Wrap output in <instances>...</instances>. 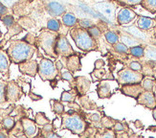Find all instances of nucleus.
Wrapping results in <instances>:
<instances>
[{
	"instance_id": "13",
	"label": "nucleus",
	"mask_w": 156,
	"mask_h": 138,
	"mask_svg": "<svg viewBox=\"0 0 156 138\" xmlns=\"http://www.w3.org/2000/svg\"><path fill=\"white\" fill-rule=\"evenodd\" d=\"M137 105L143 106L148 109L156 107V98L152 90H144L136 99Z\"/></svg>"
},
{
	"instance_id": "6",
	"label": "nucleus",
	"mask_w": 156,
	"mask_h": 138,
	"mask_svg": "<svg viewBox=\"0 0 156 138\" xmlns=\"http://www.w3.org/2000/svg\"><path fill=\"white\" fill-rule=\"evenodd\" d=\"M37 74L43 82L57 81V77L59 76V72L55 64V63L50 60L42 58L38 63V71Z\"/></svg>"
},
{
	"instance_id": "19",
	"label": "nucleus",
	"mask_w": 156,
	"mask_h": 138,
	"mask_svg": "<svg viewBox=\"0 0 156 138\" xmlns=\"http://www.w3.org/2000/svg\"><path fill=\"white\" fill-rule=\"evenodd\" d=\"M135 25L142 31H151L156 27V19L144 16H138Z\"/></svg>"
},
{
	"instance_id": "38",
	"label": "nucleus",
	"mask_w": 156,
	"mask_h": 138,
	"mask_svg": "<svg viewBox=\"0 0 156 138\" xmlns=\"http://www.w3.org/2000/svg\"><path fill=\"white\" fill-rule=\"evenodd\" d=\"M7 84H8V82H6L4 80H0V107H3L8 103L6 97Z\"/></svg>"
},
{
	"instance_id": "26",
	"label": "nucleus",
	"mask_w": 156,
	"mask_h": 138,
	"mask_svg": "<svg viewBox=\"0 0 156 138\" xmlns=\"http://www.w3.org/2000/svg\"><path fill=\"white\" fill-rule=\"evenodd\" d=\"M11 64V59L7 51L0 49V73L8 75Z\"/></svg>"
},
{
	"instance_id": "54",
	"label": "nucleus",
	"mask_w": 156,
	"mask_h": 138,
	"mask_svg": "<svg viewBox=\"0 0 156 138\" xmlns=\"http://www.w3.org/2000/svg\"><path fill=\"white\" fill-rule=\"evenodd\" d=\"M152 116H153V119L156 121V107L152 109Z\"/></svg>"
},
{
	"instance_id": "4",
	"label": "nucleus",
	"mask_w": 156,
	"mask_h": 138,
	"mask_svg": "<svg viewBox=\"0 0 156 138\" xmlns=\"http://www.w3.org/2000/svg\"><path fill=\"white\" fill-rule=\"evenodd\" d=\"M93 10L97 12L99 16L103 18L104 21L107 24L112 25V27H116V11L119 7L118 3L115 0H105L95 3L93 6Z\"/></svg>"
},
{
	"instance_id": "7",
	"label": "nucleus",
	"mask_w": 156,
	"mask_h": 138,
	"mask_svg": "<svg viewBox=\"0 0 156 138\" xmlns=\"http://www.w3.org/2000/svg\"><path fill=\"white\" fill-rule=\"evenodd\" d=\"M145 75L141 72L132 70V69L125 67L121 69L117 73V82L119 85H129V84H136V82H141L144 79Z\"/></svg>"
},
{
	"instance_id": "11",
	"label": "nucleus",
	"mask_w": 156,
	"mask_h": 138,
	"mask_svg": "<svg viewBox=\"0 0 156 138\" xmlns=\"http://www.w3.org/2000/svg\"><path fill=\"white\" fill-rule=\"evenodd\" d=\"M0 20L2 21V23L4 24V26L8 29V34H7V38H12V36H16V34L21 33L23 31V28L20 26L18 23L16 22L15 17L12 15V13H9V15H6L4 16L0 17Z\"/></svg>"
},
{
	"instance_id": "49",
	"label": "nucleus",
	"mask_w": 156,
	"mask_h": 138,
	"mask_svg": "<svg viewBox=\"0 0 156 138\" xmlns=\"http://www.w3.org/2000/svg\"><path fill=\"white\" fill-rule=\"evenodd\" d=\"M19 0H0V3L4 4L5 6H7L8 8H12Z\"/></svg>"
},
{
	"instance_id": "47",
	"label": "nucleus",
	"mask_w": 156,
	"mask_h": 138,
	"mask_svg": "<svg viewBox=\"0 0 156 138\" xmlns=\"http://www.w3.org/2000/svg\"><path fill=\"white\" fill-rule=\"evenodd\" d=\"M12 110V107H9V108H1L0 107V125H1V123L3 121V119L7 115L11 114V111Z\"/></svg>"
},
{
	"instance_id": "17",
	"label": "nucleus",
	"mask_w": 156,
	"mask_h": 138,
	"mask_svg": "<svg viewBox=\"0 0 156 138\" xmlns=\"http://www.w3.org/2000/svg\"><path fill=\"white\" fill-rule=\"evenodd\" d=\"M115 30H116L119 34V38H120V41H122L123 43H125L126 46L128 47H133V46H137V45H144L145 43L142 42L141 40H139L138 38H136L135 37H133L132 34H128L126 31L121 30L120 28H118V26L115 27Z\"/></svg>"
},
{
	"instance_id": "35",
	"label": "nucleus",
	"mask_w": 156,
	"mask_h": 138,
	"mask_svg": "<svg viewBox=\"0 0 156 138\" xmlns=\"http://www.w3.org/2000/svg\"><path fill=\"white\" fill-rule=\"evenodd\" d=\"M16 123L15 118H13L12 116H11V114H9L3 119L1 125H2V127H3V129L5 130H7V132H11V130L13 129V127L16 126Z\"/></svg>"
},
{
	"instance_id": "51",
	"label": "nucleus",
	"mask_w": 156,
	"mask_h": 138,
	"mask_svg": "<svg viewBox=\"0 0 156 138\" xmlns=\"http://www.w3.org/2000/svg\"><path fill=\"white\" fill-rule=\"evenodd\" d=\"M105 60H101V59H99V60H97L96 61H95L94 66H95V69H100V68L105 67Z\"/></svg>"
},
{
	"instance_id": "45",
	"label": "nucleus",
	"mask_w": 156,
	"mask_h": 138,
	"mask_svg": "<svg viewBox=\"0 0 156 138\" xmlns=\"http://www.w3.org/2000/svg\"><path fill=\"white\" fill-rule=\"evenodd\" d=\"M112 129L116 133H122V132H127V127H126V125L125 123L116 120V121H115V124H114Z\"/></svg>"
},
{
	"instance_id": "10",
	"label": "nucleus",
	"mask_w": 156,
	"mask_h": 138,
	"mask_svg": "<svg viewBox=\"0 0 156 138\" xmlns=\"http://www.w3.org/2000/svg\"><path fill=\"white\" fill-rule=\"evenodd\" d=\"M23 95V89L21 88L19 84H17L15 81H10L7 84V89H6V97L7 101L9 103H15Z\"/></svg>"
},
{
	"instance_id": "3",
	"label": "nucleus",
	"mask_w": 156,
	"mask_h": 138,
	"mask_svg": "<svg viewBox=\"0 0 156 138\" xmlns=\"http://www.w3.org/2000/svg\"><path fill=\"white\" fill-rule=\"evenodd\" d=\"M69 34L76 46L83 52L89 53L99 50L98 41L91 36L87 29L80 28L79 26L73 27L69 30Z\"/></svg>"
},
{
	"instance_id": "23",
	"label": "nucleus",
	"mask_w": 156,
	"mask_h": 138,
	"mask_svg": "<svg viewBox=\"0 0 156 138\" xmlns=\"http://www.w3.org/2000/svg\"><path fill=\"white\" fill-rule=\"evenodd\" d=\"M97 94L100 99H109L112 96L110 85L107 82L101 81V82L97 85Z\"/></svg>"
},
{
	"instance_id": "2",
	"label": "nucleus",
	"mask_w": 156,
	"mask_h": 138,
	"mask_svg": "<svg viewBox=\"0 0 156 138\" xmlns=\"http://www.w3.org/2000/svg\"><path fill=\"white\" fill-rule=\"evenodd\" d=\"M36 52L37 46L24 39H12L7 49L11 61L16 64L31 60Z\"/></svg>"
},
{
	"instance_id": "52",
	"label": "nucleus",
	"mask_w": 156,
	"mask_h": 138,
	"mask_svg": "<svg viewBox=\"0 0 156 138\" xmlns=\"http://www.w3.org/2000/svg\"><path fill=\"white\" fill-rule=\"evenodd\" d=\"M28 96H29V98L33 101H39V100H41L42 99V96H40V95H37V94H35L34 92H29L28 93Z\"/></svg>"
},
{
	"instance_id": "53",
	"label": "nucleus",
	"mask_w": 156,
	"mask_h": 138,
	"mask_svg": "<svg viewBox=\"0 0 156 138\" xmlns=\"http://www.w3.org/2000/svg\"><path fill=\"white\" fill-rule=\"evenodd\" d=\"M44 136H45V137H47V138H52V137H60L58 133H55V130H54V132H51V133H46Z\"/></svg>"
},
{
	"instance_id": "43",
	"label": "nucleus",
	"mask_w": 156,
	"mask_h": 138,
	"mask_svg": "<svg viewBox=\"0 0 156 138\" xmlns=\"http://www.w3.org/2000/svg\"><path fill=\"white\" fill-rule=\"evenodd\" d=\"M115 121L112 118H110V117L108 116H103L101 117V128L103 129H112L114 124H115Z\"/></svg>"
},
{
	"instance_id": "39",
	"label": "nucleus",
	"mask_w": 156,
	"mask_h": 138,
	"mask_svg": "<svg viewBox=\"0 0 156 138\" xmlns=\"http://www.w3.org/2000/svg\"><path fill=\"white\" fill-rule=\"evenodd\" d=\"M141 85L143 86L144 90H153V87L156 85V80L148 78L147 76H145L144 79L141 82Z\"/></svg>"
},
{
	"instance_id": "29",
	"label": "nucleus",
	"mask_w": 156,
	"mask_h": 138,
	"mask_svg": "<svg viewBox=\"0 0 156 138\" xmlns=\"http://www.w3.org/2000/svg\"><path fill=\"white\" fill-rule=\"evenodd\" d=\"M126 64V67L132 69V70L141 72V73H143V74L145 73L144 64H143V63H142V61L139 59H135V58H133L132 60H128L127 59V63Z\"/></svg>"
},
{
	"instance_id": "1",
	"label": "nucleus",
	"mask_w": 156,
	"mask_h": 138,
	"mask_svg": "<svg viewBox=\"0 0 156 138\" xmlns=\"http://www.w3.org/2000/svg\"><path fill=\"white\" fill-rule=\"evenodd\" d=\"M88 126L86 122V114L83 111H77L70 108L62 115V125L58 128L60 130L67 129L73 134L81 136Z\"/></svg>"
},
{
	"instance_id": "16",
	"label": "nucleus",
	"mask_w": 156,
	"mask_h": 138,
	"mask_svg": "<svg viewBox=\"0 0 156 138\" xmlns=\"http://www.w3.org/2000/svg\"><path fill=\"white\" fill-rule=\"evenodd\" d=\"M45 10L52 17H59L67 12L66 7L58 1H49L45 5Z\"/></svg>"
},
{
	"instance_id": "27",
	"label": "nucleus",
	"mask_w": 156,
	"mask_h": 138,
	"mask_svg": "<svg viewBox=\"0 0 156 138\" xmlns=\"http://www.w3.org/2000/svg\"><path fill=\"white\" fill-rule=\"evenodd\" d=\"M80 96V93L78 91V89L76 87L70 88V90H64L62 93V96H60V101L62 103H70V102H74L78 97Z\"/></svg>"
},
{
	"instance_id": "40",
	"label": "nucleus",
	"mask_w": 156,
	"mask_h": 138,
	"mask_svg": "<svg viewBox=\"0 0 156 138\" xmlns=\"http://www.w3.org/2000/svg\"><path fill=\"white\" fill-rule=\"evenodd\" d=\"M35 122L39 127H43L44 125H46V124L51 123V121L47 118V116L45 115L44 112H37L35 115Z\"/></svg>"
},
{
	"instance_id": "44",
	"label": "nucleus",
	"mask_w": 156,
	"mask_h": 138,
	"mask_svg": "<svg viewBox=\"0 0 156 138\" xmlns=\"http://www.w3.org/2000/svg\"><path fill=\"white\" fill-rule=\"evenodd\" d=\"M96 23H95L93 20L88 19V18H80L78 21V26L83 29H89L90 27H92Z\"/></svg>"
},
{
	"instance_id": "8",
	"label": "nucleus",
	"mask_w": 156,
	"mask_h": 138,
	"mask_svg": "<svg viewBox=\"0 0 156 138\" xmlns=\"http://www.w3.org/2000/svg\"><path fill=\"white\" fill-rule=\"evenodd\" d=\"M55 50L58 57H69L74 54H77V52H75L72 45L70 44L66 34L62 33L58 34V37L56 41Z\"/></svg>"
},
{
	"instance_id": "57",
	"label": "nucleus",
	"mask_w": 156,
	"mask_h": 138,
	"mask_svg": "<svg viewBox=\"0 0 156 138\" xmlns=\"http://www.w3.org/2000/svg\"><path fill=\"white\" fill-rule=\"evenodd\" d=\"M154 79H155V80H156V75H155V76H154Z\"/></svg>"
},
{
	"instance_id": "25",
	"label": "nucleus",
	"mask_w": 156,
	"mask_h": 138,
	"mask_svg": "<svg viewBox=\"0 0 156 138\" xmlns=\"http://www.w3.org/2000/svg\"><path fill=\"white\" fill-rule=\"evenodd\" d=\"M78 99H79L80 106L84 110H97L99 108L97 103H95L93 100H91L86 94L85 95H80L78 97Z\"/></svg>"
},
{
	"instance_id": "12",
	"label": "nucleus",
	"mask_w": 156,
	"mask_h": 138,
	"mask_svg": "<svg viewBox=\"0 0 156 138\" xmlns=\"http://www.w3.org/2000/svg\"><path fill=\"white\" fill-rule=\"evenodd\" d=\"M60 58H62L64 67L67 70L71 71L73 74L80 71L81 68H83V64H81L80 61V56L79 55V53L74 54L69 57H60Z\"/></svg>"
},
{
	"instance_id": "50",
	"label": "nucleus",
	"mask_w": 156,
	"mask_h": 138,
	"mask_svg": "<svg viewBox=\"0 0 156 138\" xmlns=\"http://www.w3.org/2000/svg\"><path fill=\"white\" fill-rule=\"evenodd\" d=\"M67 107L72 108V109H75V110H77V111H83V108H81V107L80 106V103H75V101L67 103Z\"/></svg>"
},
{
	"instance_id": "20",
	"label": "nucleus",
	"mask_w": 156,
	"mask_h": 138,
	"mask_svg": "<svg viewBox=\"0 0 156 138\" xmlns=\"http://www.w3.org/2000/svg\"><path fill=\"white\" fill-rule=\"evenodd\" d=\"M145 54L144 57L140 59L141 61H144L145 64H156V44L147 43L144 45Z\"/></svg>"
},
{
	"instance_id": "42",
	"label": "nucleus",
	"mask_w": 156,
	"mask_h": 138,
	"mask_svg": "<svg viewBox=\"0 0 156 138\" xmlns=\"http://www.w3.org/2000/svg\"><path fill=\"white\" fill-rule=\"evenodd\" d=\"M121 7H136L141 5L143 0H115Z\"/></svg>"
},
{
	"instance_id": "28",
	"label": "nucleus",
	"mask_w": 156,
	"mask_h": 138,
	"mask_svg": "<svg viewBox=\"0 0 156 138\" xmlns=\"http://www.w3.org/2000/svg\"><path fill=\"white\" fill-rule=\"evenodd\" d=\"M104 38L105 39L106 42L109 45H113L115 43H117L120 40L119 34L116 30H106L104 31Z\"/></svg>"
},
{
	"instance_id": "33",
	"label": "nucleus",
	"mask_w": 156,
	"mask_h": 138,
	"mask_svg": "<svg viewBox=\"0 0 156 138\" xmlns=\"http://www.w3.org/2000/svg\"><path fill=\"white\" fill-rule=\"evenodd\" d=\"M112 46V49L115 53L117 54H121V55H126V56H128L129 54V47L126 46L125 43H123L122 41H118L117 43H115Z\"/></svg>"
},
{
	"instance_id": "41",
	"label": "nucleus",
	"mask_w": 156,
	"mask_h": 138,
	"mask_svg": "<svg viewBox=\"0 0 156 138\" xmlns=\"http://www.w3.org/2000/svg\"><path fill=\"white\" fill-rule=\"evenodd\" d=\"M87 30H88V32H89V34H90L91 36H92L95 39H96V40L100 39V38H101V36L104 34V31L101 30L97 24L93 25L92 27H90V28H89V29H87Z\"/></svg>"
},
{
	"instance_id": "15",
	"label": "nucleus",
	"mask_w": 156,
	"mask_h": 138,
	"mask_svg": "<svg viewBox=\"0 0 156 138\" xmlns=\"http://www.w3.org/2000/svg\"><path fill=\"white\" fill-rule=\"evenodd\" d=\"M144 91V88L142 86L141 82H136V84H129L121 85V92L124 95L127 96L136 100L138 96Z\"/></svg>"
},
{
	"instance_id": "36",
	"label": "nucleus",
	"mask_w": 156,
	"mask_h": 138,
	"mask_svg": "<svg viewBox=\"0 0 156 138\" xmlns=\"http://www.w3.org/2000/svg\"><path fill=\"white\" fill-rule=\"evenodd\" d=\"M103 115L101 114V112H96V113H92V114H86V118L89 120L93 126H95L98 129H101V120Z\"/></svg>"
},
{
	"instance_id": "56",
	"label": "nucleus",
	"mask_w": 156,
	"mask_h": 138,
	"mask_svg": "<svg viewBox=\"0 0 156 138\" xmlns=\"http://www.w3.org/2000/svg\"><path fill=\"white\" fill-rule=\"evenodd\" d=\"M1 36H2V33H1V30H0V38H1Z\"/></svg>"
},
{
	"instance_id": "18",
	"label": "nucleus",
	"mask_w": 156,
	"mask_h": 138,
	"mask_svg": "<svg viewBox=\"0 0 156 138\" xmlns=\"http://www.w3.org/2000/svg\"><path fill=\"white\" fill-rule=\"evenodd\" d=\"M21 124L26 137L31 138L37 135L38 129H37V125L35 121L30 118H27V117H23L21 119Z\"/></svg>"
},
{
	"instance_id": "24",
	"label": "nucleus",
	"mask_w": 156,
	"mask_h": 138,
	"mask_svg": "<svg viewBox=\"0 0 156 138\" xmlns=\"http://www.w3.org/2000/svg\"><path fill=\"white\" fill-rule=\"evenodd\" d=\"M62 17V23L63 26L67 27V28H73V27H77L78 26V21L79 18L75 13H70V12H66L63 15L60 16Z\"/></svg>"
},
{
	"instance_id": "21",
	"label": "nucleus",
	"mask_w": 156,
	"mask_h": 138,
	"mask_svg": "<svg viewBox=\"0 0 156 138\" xmlns=\"http://www.w3.org/2000/svg\"><path fill=\"white\" fill-rule=\"evenodd\" d=\"M75 85L80 95H85L89 91L91 82L85 76H78V77H75Z\"/></svg>"
},
{
	"instance_id": "37",
	"label": "nucleus",
	"mask_w": 156,
	"mask_h": 138,
	"mask_svg": "<svg viewBox=\"0 0 156 138\" xmlns=\"http://www.w3.org/2000/svg\"><path fill=\"white\" fill-rule=\"evenodd\" d=\"M59 77L62 78V80L63 81H66L69 82V85H70V88H73V87H76V85H75V77H74V75L71 71L69 70H66L65 71H62L60 73Z\"/></svg>"
},
{
	"instance_id": "55",
	"label": "nucleus",
	"mask_w": 156,
	"mask_h": 138,
	"mask_svg": "<svg viewBox=\"0 0 156 138\" xmlns=\"http://www.w3.org/2000/svg\"><path fill=\"white\" fill-rule=\"evenodd\" d=\"M153 92H154V95H155V98H156V85H154V87H153V90H152Z\"/></svg>"
},
{
	"instance_id": "5",
	"label": "nucleus",
	"mask_w": 156,
	"mask_h": 138,
	"mask_svg": "<svg viewBox=\"0 0 156 138\" xmlns=\"http://www.w3.org/2000/svg\"><path fill=\"white\" fill-rule=\"evenodd\" d=\"M58 32L51 31L47 28H44L40 31L37 38V44L44 51L47 56L53 59L58 58L55 50L56 41L58 37Z\"/></svg>"
},
{
	"instance_id": "46",
	"label": "nucleus",
	"mask_w": 156,
	"mask_h": 138,
	"mask_svg": "<svg viewBox=\"0 0 156 138\" xmlns=\"http://www.w3.org/2000/svg\"><path fill=\"white\" fill-rule=\"evenodd\" d=\"M54 130H55V127H54V125L52 123H48V124H46V125H44L43 127H41V135L44 136L46 133L54 132Z\"/></svg>"
},
{
	"instance_id": "30",
	"label": "nucleus",
	"mask_w": 156,
	"mask_h": 138,
	"mask_svg": "<svg viewBox=\"0 0 156 138\" xmlns=\"http://www.w3.org/2000/svg\"><path fill=\"white\" fill-rule=\"evenodd\" d=\"M50 105L52 107V111L55 113L56 115L62 116L65 112V108L62 101H58L56 99H52L50 100Z\"/></svg>"
},
{
	"instance_id": "22",
	"label": "nucleus",
	"mask_w": 156,
	"mask_h": 138,
	"mask_svg": "<svg viewBox=\"0 0 156 138\" xmlns=\"http://www.w3.org/2000/svg\"><path fill=\"white\" fill-rule=\"evenodd\" d=\"M92 82H101V81H105V80H114L113 75L107 73L105 67L100 68V69H95L91 72L90 74Z\"/></svg>"
},
{
	"instance_id": "31",
	"label": "nucleus",
	"mask_w": 156,
	"mask_h": 138,
	"mask_svg": "<svg viewBox=\"0 0 156 138\" xmlns=\"http://www.w3.org/2000/svg\"><path fill=\"white\" fill-rule=\"evenodd\" d=\"M144 45H137V46L130 47L128 56L131 57V58L139 59V60L142 59V58L144 57V54H145V47H144Z\"/></svg>"
},
{
	"instance_id": "32",
	"label": "nucleus",
	"mask_w": 156,
	"mask_h": 138,
	"mask_svg": "<svg viewBox=\"0 0 156 138\" xmlns=\"http://www.w3.org/2000/svg\"><path fill=\"white\" fill-rule=\"evenodd\" d=\"M62 21L57 17H51L47 20V24H46V28L49 29L51 31H55V32H58L60 31V28H62Z\"/></svg>"
},
{
	"instance_id": "34",
	"label": "nucleus",
	"mask_w": 156,
	"mask_h": 138,
	"mask_svg": "<svg viewBox=\"0 0 156 138\" xmlns=\"http://www.w3.org/2000/svg\"><path fill=\"white\" fill-rule=\"evenodd\" d=\"M140 6L152 15L156 13V0H143Z\"/></svg>"
},
{
	"instance_id": "48",
	"label": "nucleus",
	"mask_w": 156,
	"mask_h": 138,
	"mask_svg": "<svg viewBox=\"0 0 156 138\" xmlns=\"http://www.w3.org/2000/svg\"><path fill=\"white\" fill-rule=\"evenodd\" d=\"M9 13H11V8H8L4 4L0 3V17L6 15H9Z\"/></svg>"
},
{
	"instance_id": "14",
	"label": "nucleus",
	"mask_w": 156,
	"mask_h": 138,
	"mask_svg": "<svg viewBox=\"0 0 156 138\" xmlns=\"http://www.w3.org/2000/svg\"><path fill=\"white\" fill-rule=\"evenodd\" d=\"M18 69H19V72L21 74L34 78V77H36V75L37 74V71H38V63L36 60H33V59L27 60L25 61L18 64Z\"/></svg>"
},
{
	"instance_id": "9",
	"label": "nucleus",
	"mask_w": 156,
	"mask_h": 138,
	"mask_svg": "<svg viewBox=\"0 0 156 138\" xmlns=\"http://www.w3.org/2000/svg\"><path fill=\"white\" fill-rule=\"evenodd\" d=\"M138 15L130 7H122L116 16L117 26H126L133 22L137 18Z\"/></svg>"
}]
</instances>
